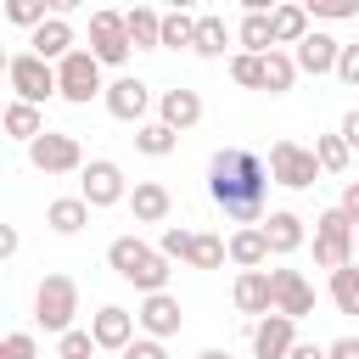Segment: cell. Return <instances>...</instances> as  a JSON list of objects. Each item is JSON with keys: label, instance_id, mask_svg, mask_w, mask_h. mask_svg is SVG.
I'll use <instances>...</instances> for the list:
<instances>
[{"label": "cell", "instance_id": "cell-1", "mask_svg": "<svg viewBox=\"0 0 359 359\" xmlns=\"http://www.w3.org/2000/svg\"><path fill=\"white\" fill-rule=\"evenodd\" d=\"M269 185H275V180H269V163H264L252 146H224V151L208 157V196H213V208H219L236 230L269 219V213H264Z\"/></svg>", "mask_w": 359, "mask_h": 359}, {"label": "cell", "instance_id": "cell-2", "mask_svg": "<svg viewBox=\"0 0 359 359\" xmlns=\"http://www.w3.org/2000/svg\"><path fill=\"white\" fill-rule=\"evenodd\" d=\"M107 264H112V275H118V280L140 286L146 297H151V292H168V275H174V269H168L174 258H163V252H157V247H146L140 236H118V241L107 247Z\"/></svg>", "mask_w": 359, "mask_h": 359}, {"label": "cell", "instance_id": "cell-3", "mask_svg": "<svg viewBox=\"0 0 359 359\" xmlns=\"http://www.w3.org/2000/svg\"><path fill=\"white\" fill-rule=\"evenodd\" d=\"M157 252H163V258H180V264H191V269H224L230 241H224V236H208V230H180V224H168V230L157 236Z\"/></svg>", "mask_w": 359, "mask_h": 359}, {"label": "cell", "instance_id": "cell-4", "mask_svg": "<svg viewBox=\"0 0 359 359\" xmlns=\"http://www.w3.org/2000/svg\"><path fill=\"white\" fill-rule=\"evenodd\" d=\"M73 314H79V280H73V275H45V280L34 286V320H39L45 331L67 337V331H73Z\"/></svg>", "mask_w": 359, "mask_h": 359}, {"label": "cell", "instance_id": "cell-5", "mask_svg": "<svg viewBox=\"0 0 359 359\" xmlns=\"http://www.w3.org/2000/svg\"><path fill=\"white\" fill-rule=\"evenodd\" d=\"M359 252H353V224H348V213L342 208H325L320 219H314V264L320 269H348Z\"/></svg>", "mask_w": 359, "mask_h": 359}, {"label": "cell", "instance_id": "cell-6", "mask_svg": "<svg viewBox=\"0 0 359 359\" xmlns=\"http://www.w3.org/2000/svg\"><path fill=\"white\" fill-rule=\"evenodd\" d=\"M6 84H11V90H17V101H28V107H39L45 95H62L56 67H50L45 56H34V50H22V56H11V62H6Z\"/></svg>", "mask_w": 359, "mask_h": 359}, {"label": "cell", "instance_id": "cell-7", "mask_svg": "<svg viewBox=\"0 0 359 359\" xmlns=\"http://www.w3.org/2000/svg\"><path fill=\"white\" fill-rule=\"evenodd\" d=\"M269 180L286 185V191H309V185L320 180V157H314V146L275 140V146H269Z\"/></svg>", "mask_w": 359, "mask_h": 359}, {"label": "cell", "instance_id": "cell-8", "mask_svg": "<svg viewBox=\"0 0 359 359\" xmlns=\"http://www.w3.org/2000/svg\"><path fill=\"white\" fill-rule=\"evenodd\" d=\"M129 50H135L129 22H123L118 11H95V17H90V56H95L101 67H118V62H129Z\"/></svg>", "mask_w": 359, "mask_h": 359}, {"label": "cell", "instance_id": "cell-9", "mask_svg": "<svg viewBox=\"0 0 359 359\" xmlns=\"http://www.w3.org/2000/svg\"><path fill=\"white\" fill-rule=\"evenodd\" d=\"M56 79H62V101H73V107H90V95H107L101 62L90 50H73L67 62H56Z\"/></svg>", "mask_w": 359, "mask_h": 359}, {"label": "cell", "instance_id": "cell-10", "mask_svg": "<svg viewBox=\"0 0 359 359\" xmlns=\"http://www.w3.org/2000/svg\"><path fill=\"white\" fill-rule=\"evenodd\" d=\"M28 163L39 168V174H84V146L73 140V135H62V129H45L34 146H28Z\"/></svg>", "mask_w": 359, "mask_h": 359}, {"label": "cell", "instance_id": "cell-11", "mask_svg": "<svg viewBox=\"0 0 359 359\" xmlns=\"http://www.w3.org/2000/svg\"><path fill=\"white\" fill-rule=\"evenodd\" d=\"M79 196H84L90 208H118V202H129V185H123V168H118L112 157H95V163H84V180H79Z\"/></svg>", "mask_w": 359, "mask_h": 359}, {"label": "cell", "instance_id": "cell-12", "mask_svg": "<svg viewBox=\"0 0 359 359\" xmlns=\"http://www.w3.org/2000/svg\"><path fill=\"white\" fill-rule=\"evenodd\" d=\"M269 286H275V314H286V320L314 314V286L297 269H269Z\"/></svg>", "mask_w": 359, "mask_h": 359}, {"label": "cell", "instance_id": "cell-13", "mask_svg": "<svg viewBox=\"0 0 359 359\" xmlns=\"http://www.w3.org/2000/svg\"><path fill=\"white\" fill-rule=\"evenodd\" d=\"M135 314L129 309H118V303H107V309H95V320H90V337H95V348H107V353H123L129 342H135Z\"/></svg>", "mask_w": 359, "mask_h": 359}, {"label": "cell", "instance_id": "cell-14", "mask_svg": "<svg viewBox=\"0 0 359 359\" xmlns=\"http://www.w3.org/2000/svg\"><path fill=\"white\" fill-rule=\"evenodd\" d=\"M292 348H297V320L264 314V320L252 325V353H258V359H292Z\"/></svg>", "mask_w": 359, "mask_h": 359}, {"label": "cell", "instance_id": "cell-15", "mask_svg": "<svg viewBox=\"0 0 359 359\" xmlns=\"http://www.w3.org/2000/svg\"><path fill=\"white\" fill-rule=\"evenodd\" d=\"M101 101H107V112H112L118 123H146V107H151V90H146L140 79H112Z\"/></svg>", "mask_w": 359, "mask_h": 359}, {"label": "cell", "instance_id": "cell-16", "mask_svg": "<svg viewBox=\"0 0 359 359\" xmlns=\"http://www.w3.org/2000/svg\"><path fill=\"white\" fill-rule=\"evenodd\" d=\"M135 320H140V331H146V337H157V342H168V337L185 325V314H180V297H168V292H151V297L135 309Z\"/></svg>", "mask_w": 359, "mask_h": 359}, {"label": "cell", "instance_id": "cell-17", "mask_svg": "<svg viewBox=\"0 0 359 359\" xmlns=\"http://www.w3.org/2000/svg\"><path fill=\"white\" fill-rule=\"evenodd\" d=\"M292 62H297V73H314V79H320V73H337V62H342V39H331V34L314 28V34L292 50Z\"/></svg>", "mask_w": 359, "mask_h": 359}, {"label": "cell", "instance_id": "cell-18", "mask_svg": "<svg viewBox=\"0 0 359 359\" xmlns=\"http://www.w3.org/2000/svg\"><path fill=\"white\" fill-rule=\"evenodd\" d=\"M258 230H264V241H269V258H292V252L303 247V236H309V230H303V219H297L292 208H275Z\"/></svg>", "mask_w": 359, "mask_h": 359}, {"label": "cell", "instance_id": "cell-19", "mask_svg": "<svg viewBox=\"0 0 359 359\" xmlns=\"http://www.w3.org/2000/svg\"><path fill=\"white\" fill-rule=\"evenodd\" d=\"M230 297H236V309H241V314H258V320H264V314H275V286H269V269H241Z\"/></svg>", "mask_w": 359, "mask_h": 359}, {"label": "cell", "instance_id": "cell-20", "mask_svg": "<svg viewBox=\"0 0 359 359\" xmlns=\"http://www.w3.org/2000/svg\"><path fill=\"white\" fill-rule=\"evenodd\" d=\"M157 123H168L174 135L196 129V123H202V95H196V90H163V101H157Z\"/></svg>", "mask_w": 359, "mask_h": 359}, {"label": "cell", "instance_id": "cell-21", "mask_svg": "<svg viewBox=\"0 0 359 359\" xmlns=\"http://www.w3.org/2000/svg\"><path fill=\"white\" fill-rule=\"evenodd\" d=\"M168 208H174V196H168L163 180H135V191H129V213H135L140 224H163Z\"/></svg>", "mask_w": 359, "mask_h": 359}, {"label": "cell", "instance_id": "cell-22", "mask_svg": "<svg viewBox=\"0 0 359 359\" xmlns=\"http://www.w3.org/2000/svg\"><path fill=\"white\" fill-rule=\"evenodd\" d=\"M28 45H34V56H45L50 67H56V62H67V56L79 50V45H73V28H67V17H56V11H50V22H45V28H39Z\"/></svg>", "mask_w": 359, "mask_h": 359}, {"label": "cell", "instance_id": "cell-23", "mask_svg": "<svg viewBox=\"0 0 359 359\" xmlns=\"http://www.w3.org/2000/svg\"><path fill=\"white\" fill-rule=\"evenodd\" d=\"M269 28H275V50H280V45L297 50V45L314 34V28H309V6H275V11H269Z\"/></svg>", "mask_w": 359, "mask_h": 359}, {"label": "cell", "instance_id": "cell-24", "mask_svg": "<svg viewBox=\"0 0 359 359\" xmlns=\"http://www.w3.org/2000/svg\"><path fill=\"white\" fill-rule=\"evenodd\" d=\"M45 224H50L56 236H79V230L90 224V202H84V196H56V202L45 208Z\"/></svg>", "mask_w": 359, "mask_h": 359}, {"label": "cell", "instance_id": "cell-25", "mask_svg": "<svg viewBox=\"0 0 359 359\" xmlns=\"http://www.w3.org/2000/svg\"><path fill=\"white\" fill-rule=\"evenodd\" d=\"M230 264H236V269H258V264H269V241H264L258 224L230 230Z\"/></svg>", "mask_w": 359, "mask_h": 359}, {"label": "cell", "instance_id": "cell-26", "mask_svg": "<svg viewBox=\"0 0 359 359\" xmlns=\"http://www.w3.org/2000/svg\"><path fill=\"white\" fill-rule=\"evenodd\" d=\"M123 22H129V39H135V50H157V45H163V11H151V6H135V11H123Z\"/></svg>", "mask_w": 359, "mask_h": 359}, {"label": "cell", "instance_id": "cell-27", "mask_svg": "<svg viewBox=\"0 0 359 359\" xmlns=\"http://www.w3.org/2000/svg\"><path fill=\"white\" fill-rule=\"evenodd\" d=\"M236 39H241V50H247V56H269V50H275L269 11H247V17H241V28H236Z\"/></svg>", "mask_w": 359, "mask_h": 359}, {"label": "cell", "instance_id": "cell-28", "mask_svg": "<svg viewBox=\"0 0 359 359\" xmlns=\"http://www.w3.org/2000/svg\"><path fill=\"white\" fill-rule=\"evenodd\" d=\"M224 45H230V28H224V17L202 11V17H196V56L219 62V56H224Z\"/></svg>", "mask_w": 359, "mask_h": 359}, {"label": "cell", "instance_id": "cell-29", "mask_svg": "<svg viewBox=\"0 0 359 359\" xmlns=\"http://www.w3.org/2000/svg\"><path fill=\"white\" fill-rule=\"evenodd\" d=\"M6 135L34 146V140L45 135V118H39V107H28V101H11V107H6Z\"/></svg>", "mask_w": 359, "mask_h": 359}, {"label": "cell", "instance_id": "cell-30", "mask_svg": "<svg viewBox=\"0 0 359 359\" xmlns=\"http://www.w3.org/2000/svg\"><path fill=\"white\" fill-rule=\"evenodd\" d=\"M292 79H297V62H292L286 50H269V56H264V90H269V95H286Z\"/></svg>", "mask_w": 359, "mask_h": 359}, {"label": "cell", "instance_id": "cell-31", "mask_svg": "<svg viewBox=\"0 0 359 359\" xmlns=\"http://www.w3.org/2000/svg\"><path fill=\"white\" fill-rule=\"evenodd\" d=\"M180 45L196 50V17L191 11H168L163 17V50H180Z\"/></svg>", "mask_w": 359, "mask_h": 359}, {"label": "cell", "instance_id": "cell-32", "mask_svg": "<svg viewBox=\"0 0 359 359\" xmlns=\"http://www.w3.org/2000/svg\"><path fill=\"white\" fill-rule=\"evenodd\" d=\"M135 146H140L146 157H168V151L180 146V135H174L168 123H140V129H135Z\"/></svg>", "mask_w": 359, "mask_h": 359}, {"label": "cell", "instance_id": "cell-33", "mask_svg": "<svg viewBox=\"0 0 359 359\" xmlns=\"http://www.w3.org/2000/svg\"><path fill=\"white\" fill-rule=\"evenodd\" d=\"M314 157H320V174H342L353 151H348L342 135H314Z\"/></svg>", "mask_w": 359, "mask_h": 359}, {"label": "cell", "instance_id": "cell-34", "mask_svg": "<svg viewBox=\"0 0 359 359\" xmlns=\"http://www.w3.org/2000/svg\"><path fill=\"white\" fill-rule=\"evenodd\" d=\"M331 303H337L342 314H359V269H353V264L331 275Z\"/></svg>", "mask_w": 359, "mask_h": 359}, {"label": "cell", "instance_id": "cell-35", "mask_svg": "<svg viewBox=\"0 0 359 359\" xmlns=\"http://www.w3.org/2000/svg\"><path fill=\"white\" fill-rule=\"evenodd\" d=\"M6 17H11L17 28H34V34L50 22V17H45V0H6Z\"/></svg>", "mask_w": 359, "mask_h": 359}, {"label": "cell", "instance_id": "cell-36", "mask_svg": "<svg viewBox=\"0 0 359 359\" xmlns=\"http://www.w3.org/2000/svg\"><path fill=\"white\" fill-rule=\"evenodd\" d=\"M230 79L236 84H247V90H264V56H230Z\"/></svg>", "mask_w": 359, "mask_h": 359}, {"label": "cell", "instance_id": "cell-37", "mask_svg": "<svg viewBox=\"0 0 359 359\" xmlns=\"http://www.w3.org/2000/svg\"><path fill=\"white\" fill-rule=\"evenodd\" d=\"M56 353H62V359H95V337L73 325L67 337H56Z\"/></svg>", "mask_w": 359, "mask_h": 359}, {"label": "cell", "instance_id": "cell-38", "mask_svg": "<svg viewBox=\"0 0 359 359\" xmlns=\"http://www.w3.org/2000/svg\"><path fill=\"white\" fill-rule=\"evenodd\" d=\"M0 359H39L34 331H6V337H0Z\"/></svg>", "mask_w": 359, "mask_h": 359}, {"label": "cell", "instance_id": "cell-39", "mask_svg": "<svg viewBox=\"0 0 359 359\" xmlns=\"http://www.w3.org/2000/svg\"><path fill=\"white\" fill-rule=\"evenodd\" d=\"M309 17H325V22H342V17H359L353 0H309Z\"/></svg>", "mask_w": 359, "mask_h": 359}, {"label": "cell", "instance_id": "cell-40", "mask_svg": "<svg viewBox=\"0 0 359 359\" xmlns=\"http://www.w3.org/2000/svg\"><path fill=\"white\" fill-rule=\"evenodd\" d=\"M123 359H168V348H163L157 337H135V342L123 348Z\"/></svg>", "mask_w": 359, "mask_h": 359}, {"label": "cell", "instance_id": "cell-41", "mask_svg": "<svg viewBox=\"0 0 359 359\" xmlns=\"http://www.w3.org/2000/svg\"><path fill=\"white\" fill-rule=\"evenodd\" d=\"M337 79H342V84H359V45H342V62H337Z\"/></svg>", "mask_w": 359, "mask_h": 359}, {"label": "cell", "instance_id": "cell-42", "mask_svg": "<svg viewBox=\"0 0 359 359\" xmlns=\"http://www.w3.org/2000/svg\"><path fill=\"white\" fill-rule=\"evenodd\" d=\"M337 208H342V213H348V224L359 230V180H348V185H342V202H337Z\"/></svg>", "mask_w": 359, "mask_h": 359}, {"label": "cell", "instance_id": "cell-43", "mask_svg": "<svg viewBox=\"0 0 359 359\" xmlns=\"http://www.w3.org/2000/svg\"><path fill=\"white\" fill-rule=\"evenodd\" d=\"M325 353L331 359H359V337H337V342H325Z\"/></svg>", "mask_w": 359, "mask_h": 359}, {"label": "cell", "instance_id": "cell-44", "mask_svg": "<svg viewBox=\"0 0 359 359\" xmlns=\"http://www.w3.org/2000/svg\"><path fill=\"white\" fill-rule=\"evenodd\" d=\"M337 135L348 140V151H359V107H353V112L342 118V129H337Z\"/></svg>", "mask_w": 359, "mask_h": 359}, {"label": "cell", "instance_id": "cell-45", "mask_svg": "<svg viewBox=\"0 0 359 359\" xmlns=\"http://www.w3.org/2000/svg\"><path fill=\"white\" fill-rule=\"evenodd\" d=\"M292 359H331V353H325L320 342H297V348H292Z\"/></svg>", "mask_w": 359, "mask_h": 359}, {"label": "cell", "instance_id": "cell-46", "mask_svg": "<svg viewBox=\"0 0 359 359\" xmlns=\"http://www.w3.org/2000/svg\"><path fill=\"white\" fill-rule=\"evenodd\" d=\"M0 258H17V230H11V224L0 230Z\"/></svg>", "mask_w": 359, "mask_h": 359}, {"label": "cell", "instance_id": "cell-47", "mask_svg": "<svg viewBox=\"0 0 359 359\" xmlns=\"http://www.w3.org/2000/svg\"><path fill=\"white\" fill-rule=\"evenodd\" d=\"M196 359H230V348H202Z\"/></svg>", "mask_w": 359, "mask_h": 359}, {"label": "cell", "instance_id": "cell-48", "mask_svg": "<svg viewBox=\"0 0 359 359\" xmlns=\"http://www.w3.org/2000/svg\"><path fill=\"white\" fill-rule=\"evenodd\" d=\"M353 252H359V230H353Z\"/></svg>", "mask_w": 359, "mask_h": 359}]
</instances>
